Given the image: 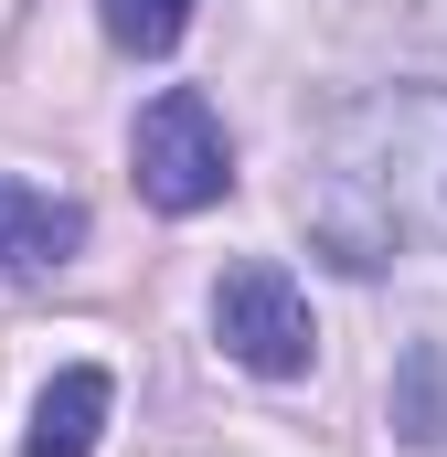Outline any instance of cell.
Returning <instances> with one entry per match:
<instances>
[{
	"mask_svg": "<svg viewBox=\"0 0 447 457\" xmlns=\"http://www.w3.org/2000/svg\"><path fill=\"white\" fill-rule=\"evenodd\" d=\"M309 245L373 277L405 245H447V86H373L309 149Z\"/></svg>",
	"mask_w": 447,
	"mask_h": 457,
	"instance_id": "6da1fadb",
	"label": "cell"
},
{
	"mask_svg": "<svg viewBox=\"0 0 447 457\" xmlns=\"http://www.w3.org/2000/svg\"><path fill=\"white\" fill-rule=\"evenodd\" d=\"M128 170H139V203L149 213H214L234 192V138L203 86H160L139 128H128Z\"/></svg>",
	"mask_w": 447,
	"mask_h": 457,
	"instance_id": "7a4b0ae2",
	"label": "cell"
},
{
	"mask_svg": "<svg viewBox=\"0 0 447 457\" xmlns=\"http://www.w3.org/2000/svg\"><path fill=\"white\" fill-rule=\"evenodd\" d=\"M214 341L224 361H245L256 383H288V372H309V298H299V277L277 266V255H245V266H224L214 277Z\"/></svg>",
	"mask_w": 447,
	"mask_h": 457,
	"instance_id": "3957f363",
	"label": "cell"
},
{
	"mask_svg": "<svg viewBox=\"0 0 447 457\" xmlns=\"http://www.w3.org/2000/svg\"><path fill=\"white\" fill-rule=\"evenodd\" d=\"M75 245H86V203L32 192V181L0 170V277H54Z\"/></svg>",
	"mask_w": 447,
	"mask_h": 457,
	"instance_id": "277c9868",
	"label": "cell"
},
{
	"mask_svg": "<svg viewBox=\"0 0 447 457\" xmlns=\"http://www.w3.org/2000/svg\"><path fill=\"white\" fill-rule=\"evenodd\" d=\"M107 404H117V383L97 372V361L54 372V383H43V404H32V436H21V457H97Z\"/></svg>",
	"mask_w": 447,
	"mask_h": 457,
	"instance_id": "5b68a950",
	"label": "cell"
},
{
	"mask_svg": "<svg viewBox=\"0 0 447 457\" xmlns=\"http://www.w3.org/2000/svg\"><path fill=\"white\" fill-rule=\"evenodd\" d=\"M394 436L405 447H447V341H416L394 372Z\"/></svg>",
	"mask_w": 447,
	"mask_h": 457,
	"instance_id": "8992f818",
	"label": "cell"
},
{
	"mask_svg": "<svg viewBox=\"0 0 447 457\" xmlns=\"http://www.w3.org/2000/svg\"><path fill=\"white\" fill-rule=\"evenodd\" d=\"M192 32V0H107V43L117 54H171Z\"/></svg>",
	"mask_w": 447,
	"mask_h": 457,
	"instance_id": "52a82bcc",
	"label": "cell"
}]
</instances>
